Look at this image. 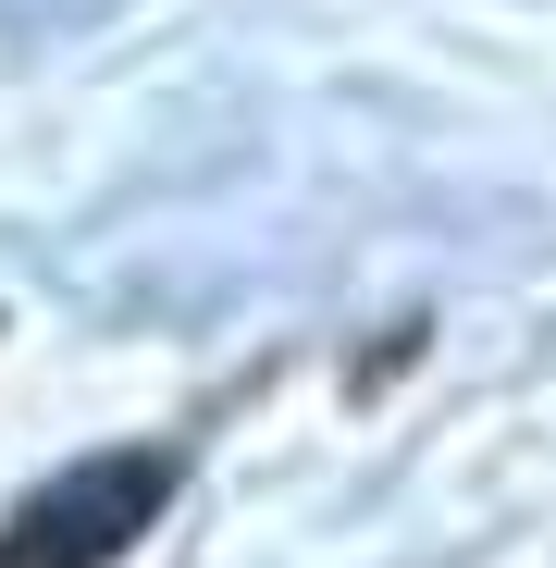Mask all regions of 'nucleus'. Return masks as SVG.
Masks as SVG:
<instances>
[{"label": "nucleus", "mask_w": 556, "mask_h": 568, "mask_svg": "<svg viewBox=\"0 0 556 568\" xmlns=\"http://www.w3.org/2000/svg\"><path fill=\"white\" fill-rule=\"evenodd\" d=\"M173 495V457L149 445H112V457H74L62 483H38L13 507V531H0V568H112Z\"/></svg>", "instance_id": "1"}]
</instances>
